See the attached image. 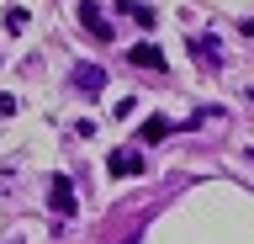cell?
Listing matches in <instances>:
<instances>
[{"label": "cell", "mask_w": 254, "mask_h": 244, "mask_svg": "<svg viewBox=\"0 0 254 244\" xmlns=\"http://www.w3.org/2000/svg\"><path fill=\"white\" fill-rule=\"evenodd\" d=\"M74 90L101 96V90H106V69H101V64H74Z\"/></svg>", "instance_id": "cell-2"}, {"label": "cell", "mask_w": 254, "mask_h": 244, "mask_svg": "<svg viewBox=\"0 0 254 244\" xmlns=\"http://www.w3.org/2000/svg\"><path fill=\"white\" fill-rule=\"evenodd\" d=\"M79 21H85V32H95L101 43H111V27H106V16H101V5H95V0L79 5Z\"/></svg>", "instance_id": "cell-5"}, {"label": "cell", "mask_w": 254, "mask_h": 244, "mask_svg": "<svg viewBox=\"0 0 254 244\" xmlns=\"http://www.w3.org/2000/svg\"><path fill=\"white\" fill-rule=\"evenodd\" d=\"M127 64H138V69H170V59L159 53V43H138V48H127Z\"/></svg>", "instance_id": "cell-4"}, {"label": "cell", "mask_w": 254, "mask_h": 244, "mask_svg": "<svg viewBox=\"0 0 254 244\" xmlns=\"http://www.w3.org/2000/svg\"><path fill=\"white\" fill-rule=\"evenodd\" d=\"M5 27H11V32H27V11L11 5V11H5Z\"/></svg>", "instance_id": "cell-9"}, {"label": "cell", "mask_w": 254, "mask_h": 244, "mask_svg": "<svg viewBox=\"0 0 254 244\" xmlns=\"http://www.w3.org/2000/svg\"><path fill=\"white\" fill-rule=\"evenodd\" d=\"M170 133H175V122H170V117H148V122H143V133H138V138H143V144H164Z\"/></svg>", "instance_id": "cell-6"}, {"label": "cell", "mask_w": 254, "mask_h": 244, "mask_svg": "<svg viewBox=\"0 0 254 244\" xmlns=\"http://www.w3.org/2000/svg\"><path fill=\"white\" fill-rule=\"evenodd\" d=\"M190 53H196L206 69H217V64H222V48L212 43V37H190Z\"/></svg>", "instance_id": "cell-7"}, {"label": "cell", "mask_w": 254, "mask_h": 244, "mask_svg": "<svg viewBox=\"0 0 254 244\" xmlns=\"http://www.w3.org/2000/svg\"><path fill=\"white\" fill-rule=\"evenodd\" d=\"M117 11H122V16H132V21H143V27H154V11H148V5H132V0H117Z\"/></svg>", "instance_id": "cell-8"}, {"label": "cell", "mask_w": 254, "mask_h": 244, "mask_svg": "<svg viewBox=\"0 0 254 244\" xmlns=\"http://www.w3.org/2000/svg\"><path fill=\"white\" fill-rule=\"evenodd\" d=\"M48 202H53V212H59V218H69V212H74V186H69V175H48Z\"/></svg>", "instance_id": "cell-1"}, {"label": "cell", "mask_w": 254, "mask_h": 244, "mask_svg": "<svg viewBox=\"0 0 254 244\" xmlns=\"http://www.w3.org/2000/svg\"><path fill=\"white\" fill-rule=\"evenodd\" d=\"M111 175H117V180H127V175H138V170H143V154H138V149H111Z\"/></svg>", "instance_id": "cell-3"}]
</instances>
